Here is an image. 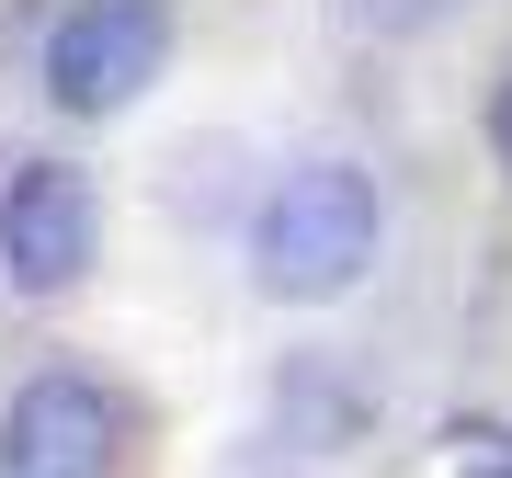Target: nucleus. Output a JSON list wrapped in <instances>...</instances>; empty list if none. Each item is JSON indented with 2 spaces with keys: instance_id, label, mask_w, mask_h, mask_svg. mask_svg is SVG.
Wrapping results in <instances>:
<instances>
[{
  "instance_id": "nucleus-1",
  "label": "nucleus",
  "mask_w": 512,
  "mask_h": 478,
  "mask_svg": "<svg viewBox=\"0 0 512 478\" xmlns=\"http://www.w3.org/2000/svg\"><path fill=\"white\" fill-rule=\"evenodd\" d=\"M376 183L353 160H308L285 171L274 194H262V228H251V285L274 296V308H330V296L365 285L376 262Z\"/></svg>"
},
{
  "instance_id": "nucleus-2",
  "label": "nucleus",
  "mask_w": 512,
  "mask_h": 478,
  "mask_svg": "<svg viewBox=\"0 0 512 478\" xmlns=\"http://www.w3.org/2000/svg\"><path fill=\"white\" fill-rule=\"evenodd\" d=\"M171 69V12L160 0H80L46 35V103L57 114H126Z\"/></svg>"
},
{
  "instance_id": "nucleus-3",
  "label": "nucleus",
  "mask_w": 512,
  "mask_h": 478,
  "mask_svg": "<svg viewBox=\"0 0 512 478\" xmlns=\"http://www.w3.org/2000/svg\"><path fill=\"white\" fill-rule=\"evenodd\" d=\"M103 251V194L80 183L69 160H23L0 183V274L12 296H69Z\"/></svg>"
},
{
  "instance_id": "nucleus-4",
  "label": "nucleus",
  "mask_w": 512,
  "mask_h": 478,
  "mask_svg": "<svg viewBox=\"0 0 512 478\" xmlns=\"http://www.w3.org/2000/svg\"><path fill=\"white\" fill-rule=\"evenodd\" d=\"M114 444H126V410H114V387L46 365L12 387V410H0V478H114Z\"/></svg>"
},
{
  "instance_id": "nucleus-5",
  "label": "nucleus",
  "mask_w": 512,
  "mask_h": 478,
  "mask_svg": "<svg viewBox=\"0 0 512 478\" xmlns=\"http://www.w3.org/2000/svg\"><path fill=\"white\" fill-rule=\"evenodd\" d=\"M285 422L319 433V444H342V433H353V387H330V365H296V376H285Z\"/></svg>"
},
{
  "instance_id": "nucleus-6",
  "label": "nucleus",
  "mask_w": 512,
  "mask_h": 478,
  "mask_svg": "<svg viewBox=\"0 0 512 478\" xmlns=\"http://www.w3.org/2000/svg\"><path fill=\"white\" fill-rule=\"evenodd\" d=\"M365 12V35H433V23H456L467 0H353Z\"/></svg>"
},
{
  "instance_id": "nucleus-7",
  "label": "nucleus",
  "mask_w": 512,
  "mask_h": 478,
  "mask_svg": "<svg viewBox=\"0 0 512 478\" xmlns=\"http://www.w3.org/2000/svg\"><path fill=\"white\" fill-rule=\"evenodd\" d=\"M490 148H501V171H512V80L490 92Z\"/></svg>"
}]
</instances>
